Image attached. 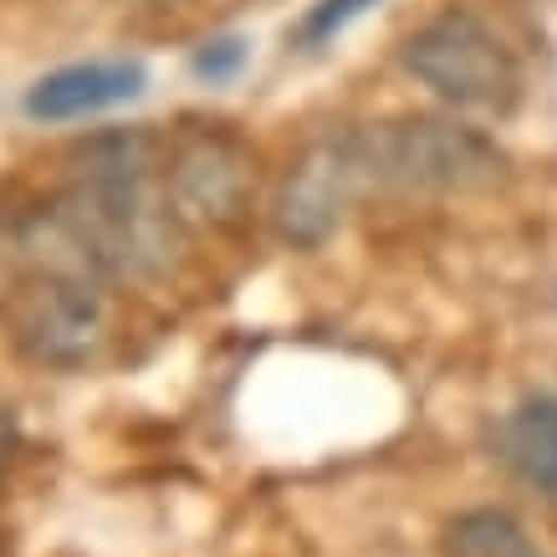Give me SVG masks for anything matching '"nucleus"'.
Returning <instances> with one entry per match:
<instances>
[{
	"mask_svg": "<svg viewBox=\"0 0 557 557\" xmlns=\"http://www.w3.org/2000/svg\"><path fill=\"white\" fill-rule=\"evenodd\" d=\"M189 67H195V77H205V83H225V77H236V72L246 67V41H240V36H215V41L195 47Z\"/></svg>",
	"mask_w": 557,
	"mask_h": 557,
	"instance_id": "obj_11",
	"label": "nucleus"
},
{
	"mask_svg": "<svg viewBox=\"0 0 557 557\" xmlns=\"http://www.w3.org/2000/svg\"><path fill=\"white\" fill-rule=\"evenodd\" d=\"M185 220L164 185L159 144L138 128L83 144L67 195L51 210L47 236L98 276H153L170 267Z\"/></svg>",
	"mask_w": 557,
	"mask_h": 557,
	"instance_id": "obj_1",
	"label": "nucleus"
},
{
	"mask_svg": "<svg viewBox=\"0 0 557 557\" xmlns=\"http://www.w3.org/2000/svg\"><path fill=\"white\" fill-rule=\"evenodd\" d=\"M369 180L363 159V128H327L297 153L282 189H276V236L297 251H318L338 236L343 215L354 205L358 185Z\"/></svg>",
	"mask_w": 557,
	"mask_h": 557,
	"instance_id": "obj_4",
	"label": "nucleus"
},
{
	"mask_svg": "<svg viewBox=\"0 0 557 557\" xmlns=\"http://www.w3.org/2000/svg\"><path fill=\"white\" fill-rule=\"evenodd\" d=\"M149 87V67L134 57H98V62H72V67L47 72L26 92V119L36 123H72L108 113L119 102H134Z\"/></svg>",
	"mask_w": 557,
	"mask_h": 557,
	"instance_id": "obj_7",
	"label": "nucleus"
},
{
	"mask_svg": "<svg viewBox=\"0 0 557 557\" xmlns=\"http://www.w3.org/2000/svg\"><path fill=\"white\" fill-rule=\"evenodd\" d=\"M405 72L445 108L466 113H511L522 98V67L511 47L466 11L424 21L405 41Z\"/></svg>",
	"mask_w": 557,
	"mask_h": 557,
	"instance_id": "obj_3",
	"label": "nucleus"
},
{
	"mask_svg": "<svg viewBox=\"0 0 557 557\" xmlns=\"http://www.w3.org/2000/svg\"><path fill=\"white\" fill-rule=\"evenodd\" d=\"M502 460L522 475L527 486L557 502V399L547 394H527L522 405L502 420Z\"/></svg>",
	"mask_w": 557,
	"mask_h": 557,
	"instance_id": "obj_8",
	"label": "nucleus"
},
{
	"mask_svg": "<svg viewBox=\"0 0 557 557\" xmlns=\"http://www.w3.org/2000/svg\"><path fill=\"white\" fill-rule=\"evenodd\" d=\"M170 200L185 225H236L251 205L256 164L231 134H189L164 170Z\"/></svg>",
	"mask_w": 557,
	"mask_h": 557,
	"instance_id": "obj_6",
	"label": "nucleus"
},
{
	"mask_svg": "<svg viewBox=\"0 0 557 557\" xmlns=\"http://www.w3.org/2000/svg\"><path fill=\"white\" fill-rule=\"evenodd\" d=\"M440 557H542V553L511 511L475 507V511H460V517L445 522V532H440Z\"/></svg>",
	"mask_w": 557,
	"mask_h": 557,
	"instance_id": "obj_9",
	"label": "nucleus"
},
{
	"mask_svg": "<svg viewBox=\"0 0 557 557\" xmlns=\"http://www.w3.org/2000/svg\"><path fill=\"white\" fill-rule=\"evenodd\" d=\"M363 159L373 185L399 195H460L502 174V153L486 134L435 113H409L363 128Z\"/></svg>",
	"mask_w": 557,
	"mask_h": 557,
	"instance_id": "obj_2",
	"label": "nucleus"
},
{
	"mask_svg": "<svg viewBox=\"0 0 557 557\" xmlns=\"http://www.w3.org/2000/svg\"><path fill=\"white\" fill-rule=\"evenodd\" d=\"M11 327L36 363H51V369L87 363L108 338V302L98 292V271L77 261L41 271L11 302Z\"/></svg>",
	"mask_w": 557,
	"mask_h": 557,
	"instance_id": "obj_5",
	"label": "nucleus"
},
{
	"mask_svg": "<svg viewBox=\"0 0 557 557\" xmlns=\"http://www.w3.org/2000/svg\"><path fill=\"white\" fill-rule=\"evenodd\" d=\"M11 445H16V420H11V409L0 405V466L11 456Z\"/></svg>",
	"mask_w": 557,
	"mask_h": 557,
	"instance_id": "obj_12",
	"label": "nucleus"
},
{
	"mask_svg": "<svg viewBox=\"0 0 557 557\" xmlns=\"http://www.w3.org/2000/svg\"><path fill=\"white\" fill-rule=\"evenodd\" d=\"M379 0H318L307 5V16L297 21V47L318 51V47H333L358 16H369Z\"/></svg>",
	"mask_w": 557,
	"mask_h": 557,
	"instance_id": "obj_10",
	"label": "nucleus"
}]
</instances>
